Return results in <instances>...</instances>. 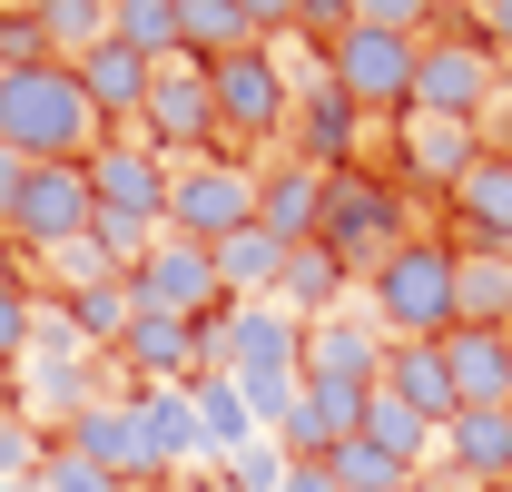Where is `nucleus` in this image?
I'll return each mask as SVG.
<instances>
[{"instance_id":"obj_2","label":"nucleus","mask_w":512,"mask_h":492,"mask_svg":"<svg viewBox=\"0 0 512 492\" xmlns=\"http://www.w3.org/2000/svg\"><path fill=\"white\" fill-rule=\"evenodd\" d=\"M365 306H375V325L394 345H444L453 325H463L453 315V237H404L365 276Z\"/></svg>"},{"instance_id":"obj_20","label":"nucleus","mask_w":512,"mask_h":492,"mask_svg":"<svg viewBox=\"0 0 512 492\" xmlns=\"http://www.w3.org/2000/svg\"><path fill=\"white\" fill-rule=\"evenodd\" d=\"M316 207H325V178L306 158H276V168H256V227L276 246H306L316 237Z\"/></svg>"},{"instance_id":"obj_16","label":"nucleus","mask_w":512,"mask_h":492,"mask_svg":"<svg viewBox=\"0 0 512 492\" xmlns=\"http://www.w3.org/2000/svg\"><path fill=\"white\" fill-rule=\"evenodd\" d=\"M60 443L79 453V463H99L109 483H128V492L158 483V463H148V443H138V414H128V394H99V404H89V414H79Z\"/></svg>"},{"instance_id":"obj_37","label":"nucleus","mask_w":512,"mask_h":492,"mask_svg":"<svg viewBox=\"0 0 512 492\" xmlns=\"http://www.w3.org/2000/svg\"><path fill=\"white\" fill-rule=\"evenodd\" d=\"M434 10H444V0H355V20H365V30H404V40H424V30H434Z\"/></svg>"},{"instance_id":"obj_4","label":"nucleus","mask_w":512,"mask_h":492,"mask_svg":"<svg viewBox=\"0 0 512 492\" xmlns=\"http://www.w3.org/2000/svg\"><path fill=\"white\" fill-rule=\"evenodd\" d=\"M375 394H384V345L355 315H316V325H306V404H316L335 433H355Z\"/></svg>"},{"instance_id":"obj_1","label":"nucleus","mask_w":512,"mask_h":492,"mask_svg":"<svg viewBox=\"0 0 512 492\" xmlns=\"http://www.w3.org/2000/svg\"><path fill=\"white\" fill-rule=\"evenodd\" d=\"M109 128L89 109L79 69L69 60H30V69H0V148H20L30 168H60V158H89Z\"/></svg>"},{"instance_id":"obj_31","label":"nucleus","mask_w":512,"mask_h":492,"mask_svg":"<svg viewBox=\"0 0 512 492\" xmlns=\"http://www.w3.org/2000/svg\"><path fill=\"white\" fill-rule=\"evenodd\" d=\"M109 40L138 60H188L178 50V0H109Z\"/></svg>"},{"instance_id":"obj_43","label":"nucleus","mask_w":512,"mask_h":492,"mask_svg":"<svg viewBox=\"0 0 512 492\" xmlns=\"http://www.w3.org/2000/svg\"><path fill=\"white\" fill-rule=\"evenodd\" d=\"M276 492H345V483H335L325 463H286V483H276Z\"/></svg>"},{"instance_id":"obj_47","label":"nucleus","mask_w":512,"mask_h":492,"mask_svg":"<svg viewBox=\"0 0 512 492\" xmlns=\"http://www.w3.org/2000/svg\"><path fill=\"white\" fill-rule=\"evenodd\" d=\"M0 492H40V473H30V483H0Z\"/></svg>"},{"instance_id":"obj_10","label":"nucleus","mask_w":512,"mask_h":492,"mask_svg":"<svg viewBox=\"0 0 512 492\" xmlns=\"http://www.w3.org/2000/svg\"><path fill=\"white\" fill-rule=\"evenodd\" d=\"M503 99V60L463 30H424L414 40V109H444V119H493Z\"/></svg>"},{"instance_id":"obj_21","label":"nucleus","mask_w":512,"mask_h":492,"mask_svg":"<svg viewBox=\"0 0 512 492\" xmlns=\"http://www.w3.org/2000/svg\"><path fill=\"white\" fill-rule=\"evenodd\" d=\"M384 394H394V404H414V414H424L434 433H444L453 414H463V394H453L444 345H384Z\"/></svg>"},{"instance_id":"obj_22","label":"nucleus","mask_w":512,"mask_h":492,"mask_svg":"<svg viewBox=\"0 0 512 492\" xmlns=\"http://www.w3.org/2000/svg\"><path fill=\"white\" fill-rule=\"evenodd\" d=\"M453 315L512 335V246H453Z\"/></svg>"},{"instance_id":"obj_35","label":"nucleus","mask_w":512,"mask_h":492,"mask_svg":"<svg viewBox=\"0 0 512 492\" xmlns=\"http://www.w3.org/2000/svg\"><path fill=\"white\" fill-rule=\"evenodd\" d=\"M50 443H60V433H40L30 414H0V483H30V473L50 463Z\"/></svg>"},{"instance_id":"obj_11","label":"nucleus","mask_w":512,"mask_h":492,"mask_svg":"<svg viewBox=\"0 0 512 492\" xmlns=\"http://www.w3.org/2000/svg\"><path fill=\"white\" fill-rule=\"evenodd\" d=\"M89 197H99V217L168 227V158H158L138 128H109V138L89 148Z\"/></svg>"},{"instance_id":"obj_48","label":"nucleus","mask_w":512,"mask_h":492,"mask_svg":"<svg viewBox=\"0 0 512 492\" xmlns=\"http://www.w3.org/2000/svg\"><path fill=\"white\" fill-rule=\"evenodd\" d=\"M503 492H512V483H503Z\"/></svg>"},{"instance_id":"obj_32","label":"nucleus","mask_w":512,"mask_h":492,"mask_svg":"<svg viewBox=\"0 0 512 492\" xmlns=\"http://www.w3.org/2000/svg\"><path fill=\"white\" fill-rule=\"evenodd\" d=\"M30 315H40V296H30V256L0 237V365L30 355Z\"/></svg>"},{"instance_id":"obj_38","label":"nucleus","mask_w":512,"mask_h":492,"mask_svg":"<svg viewBox=\"0 0 512 492\" xmlns=\"http://www.w3.org/2000/svg\"><path fill=\"white\" fill-rule=\"evenodd\" d=\"M40 492H128V483H109L99 463H79L69 443H50V463H40Z\"/></svg>"},{"instance_id":"obj_5","label":"nucleus","mask_w":512,"mask_h":492,"mask_svg":"<svg viewBox=\"0 0 512 492\" xmlns=\"http://www.w3.org/2000/svg\"><path fill=\"white\" fill-rule=\"evenodd\" d=\"M414 237V217H404V197L375 178V168H335L325 178V207H316V246H335L355 276H375L394 246Z\"/></svg>"},{"instance_id":"obj_23","label":"nucleus","mask_w":512,"mask_h":492,"mask_svg":"<svg viewBox=\"0 0 512 492\" xmlns=\"http://www.w3.org/2000/svg\"><path fill=\"white\" fill-rule=\"evenodd\" d=\"M453 217H463V246H512V148L473 158V178L453 187Z\"/></svg>"},{"instance_id":"obj_45","label":"nucleus","mask_w":512,"mask_h":492,"mask_svg":"<svg viewBox=\"0 0 512 492\" xmlns=\"http://www.w3.org/2000/svg\"><path fill=\"white\" fill-rule=\"evenodd\" d=\"M0 414H20V365H0Z\"/></svg>"},{"instance_id":"obj_40","label":"nucleus","mask_w":512,"mask_h":492,"mask_svg":"<svg viewBox=\"0 0 512 492\" xmlns=\"http://www.w3.org/2000/svg\"><path fill=\"white\" fill-rule=\"evenodd\" d=\"M237 10H247L256 40H286V30H296V0H237Z\"/></svg>"},{"instance_id":"obj_33","label":"nucleus","mask_w":512,"mask_h":492,"mask_svg":"<svg viewBox=\"0 0 512 492\" xmlns=\"http://www.w3.org/2000/svg\"><path fill=\"white\" fill-rule=\"evenodd\" d=\"M30 20H40V40L79 60V50H99L109 40V0H30Z\"/></svg>"},{"instance_id":"obj_27","label":"nucleus","mask_w":512,"mask_h":492,"mask_svg":"<svg viewBox=\"0 0 512 492\" xmlns=\"http://www.w3.org/2000/svg\"><path fill=\"white\" fill-rule=\"evenodd\" d=\"M188 394H197V443H207V463H237V453L256 443V414H247V394H237L227 374H197Z\"/></svg>"},{"instance_id":"obj_44","label":"nucleus","mask_w":512,"mask_h":492,"mask_svg":"<svg viewBox=\"0 0 512 492\" xmlns=\"http://www.w3.org/2000/svg\"><path fill=\"white\" fill-rule=\"evenodd\" d=\"M414 492H473V483H463V473H444V463H434V473H414Z\"/></svg>"},{"instance_id":"obj_39","label":"nucleus","mask_w":512,"mask_h":492,"mask_svg":"<svg viewBox=\"0 0 512 492\" xmlns=\"http://www.w3.org/2000/svg\"><path fill=\"white\" fill-rule=\"evenodd\" d=\"M30 60H60V50L40 40V20H30V10H0V69H30Z\"/></svg>"},{"instance_id":"obj_7","label":"nucleus","mask_w":512,"mask_h":492,"mask_svg":"<svg viewBox=\"0 0 512 492\" xmlns=\"http://www.w3.org/2000/svg\"><path fill=\"white\" fill-rule=\"evenodd\" d=\"M89 217H99V197H89V158H60V168H30V187H20V207H10L0 237L20 246L30 266H50V256H69V246L89 237Z\"/></svg>"},{"instance_id":"obj_34","label":"nucleus","mask_w":512,"mask_h":492,"mask_svg":"<svg viewBox=\"0 0 512 492\" xmlns=\"http://www.w3.org/2000/svg\"><path fill=\"white\" fill-rule=\"evenodd\" d=\"M325 473H335L345 492H414V473H404L384 443H365V433H345V443L325 453Z\"/></svg>"},{"instance_id":"obj_41","label":"nucleus","mask_w":512,"mask_h":492,"mask_svg":"<svg viewBox=\"0 0 512 492\" xmlns=\"http://www.w3.org/2000/svg\"><path fill=\"white\" fill-rule=\"evenodd\" d=\"M20 187H30V158H20V148H0V227H10V207H20Z\"/></svg>"},{"instance_id":"obj_17","label":"nucleus","mask_w":512,"mask_h":492,"mask_svg":"<svg viewBox=\"0 0 512 492\" xmlns=\"http://www.w3.org/2000/svg\"><path fill=\"white\" fill-rule=\"evenodd\" d=\"M444 473H463L473 492L512 483V404H463L444 424Z\"/></svg>"},{"instance_id":"obj_36","label":"nucleus","mask_w":512,"mask_h":492,"mask_svg":"<svg viewBox=\"0 0 512 492\" xmlns=\"http://www.w3.org/2000/svg\"><path fill=\"white\" fill-rule=\"evenodd\" d=\"M217 473H227V492H276V483H286V443H276V433H256L247 453H237V463H217Z\"/></svg>"},{"instance_id":"obj_13","label":"nucleus","mask_w":512,"mask_h":492,"mask_svg":"<svg viewBox=\"0 0 512 492\" xmlns=\"http://www.w3.org/2000/svg\"><path fill=\"white\" fill-rule=\"evenodd\" d=\"M394 158H404V178L453 197V187L473 178V158H483V119H444V109H404L394 119Z\"/></svg>"},{"instance_id":"obj_26","label":"nucleus","mask_w":512,"mask_h":492,"mask_svg":"<svg viewBox=\"0 0 512 492\" xmlns=\"http://www.w3.org/2000/svg\"><path fill=\"white\" fill-rule=\"evenodd\" d=\"M60 306H69V325H79L99 355H119L128 325H138V286H128V276H79V286H60Z\"/></svg>"},{"instance_id":"obj_14","label":"nucleus","mask_w":512,"mask_h":492,"mask_svg":"<svg viewBox=\"0 0 512 492\" xmlns=\"http://www.w3.org/2000/svg\"><path fill=\"white\" fill-rule=\"evenodd\" d=\"M355 128H365V109L335 89V79H306L296 89V119H286V158H306L316 178H335V168H355Z\"/></svg>"},{"instance_id":"obj_9","label":"nucleus","mask_w":512,"mask_h":492,"mask_svg":"<svg viewBox=\"0 0 512 492\" xmlns=\"http://www.w3.org/2000/svg\"><path fill=\"white\" fill-rule=\"evenodd\" d=\"M138 138L178 168V158H217V89H207V60H158L148 79V109H138Z\"/></svg>"},{"instance_id":"obj_25","label":"nucleus","mask_w":512,"mask_h":492,"mask_svg":"<svg viewBox=\"0 0 512 492\" xmlns=\"http://www.w3.org/2000/svg\"><path fill=\"white\" fill-rule=\"evenodd\" d=\"M444 365H453V394H463V404H512V335H493V325H453Z\"/></svg>"},{"instance_id":"obj_29","label":"nucleus","mask_w":512,"mask_h":492,"mask_svg":"<svg viewBox=\"0 0 512 492\" xmlns=\"http://www.w3.org/2000/svg\"><path fill=\"white\" fill-rule=\"evenodd\" d=\"M365 443H384V453H394V463H404V473H434V463H444V433L424 424V414H414V404H394V394H375V404H365Z\"/></svg>"},{"instance_id":"obj_46","label":"nucleus","mask_w":512,"mask_h":492,"mask_svg":"<svg viewBox=\"0 0 512 492\" xmlns=\"http://www.w3.org/2000/svg\"><path fill=\"white\" fill-rule=\"evenodd\" d=\"M493 60H503V109H512V50H493Z\"/></svg>"},{"instance_id":"obj_28","label":"nucleus","mask_w":512,"mask_h":492,"mask_svg":"<svg viewBox=\"0 0 512 492\" xmlns=\"http://www.w3.org/2000/svg\"><path fill=\"white\" fill-rule=\"evenodd\" d=\"M217 256V286H227V306H247V296H276V276H286V246L266 237V227H237L227 246H207Z\"/></svg>"},{"instance_id":"obj_30","label":"nucleus","mask_w":512,"mask_h":492,"mask_svg":"<svg viewBox=\"0 0 512 492\" xmlns=\"http://www.w3.org/2000/svg\"><path fill=\"white\" fill-rule=\"evenodd\" d=\"M178 50L188 60H227V50H256V30L237 0H178Z\"/></svg>"},{"instance_id":"obj_42","label":"nucleus","mask_w":512,"mask_h":492,"mask_svg":"<svg viewBox=\"0 0 512 492\" xmlns=\"http://www.w3.org/2000/svg\"><path fill=\"white\" fill-rule=\"evenodd\" d=\"M473 20H483V50H512V0H473Z\"/></svg>"},{"instance_id":"obj_15","label":"nucleus","mask_w":512,"mask_h":492,"mask_svg":"<svg viewBox=\"0 0 512 492\" xmlns=\"http://www.w3.org/2000/svg\"><path fill=\"white\" fill-rule=\"evenodd\" d=\"M109 365H119L128 384H197V374H207V325H188V315H138Z\"/></svg>"},{"instance_id":"obj_19","label":"nucleus","mask_w":512,"mask_h":492,"mask_svg":"<svg viewBox=\"0 0 512 492\" xmlns=\"http://www.w3.org/2000/svg\"><path fill=\"white\" fill-rule=\"evenodd\" d=\"M79 89H89V109H99V128H138V109H148V79H158V60H138V50H119V40H99V50H79Z\"/></svg>"},{"instance_id":"obj_8","label":"nucleus","mask_w":512,"mask_h":492,"mask_svg":"<svg viewBox=\"0 0 512 492\" xmlns=\"http://www.w3.org/2000/svg\"><path fill=\"white\" fill-rule=\"evenodd\" d=\"M316 69L365 119H404V109H414V40H404V30H365V20H355L345 40H325Z\"/></svg>"},{"instance_id":"obj_3","label":"nucleus","mask_w":512,"mask_h":492,"mask_svg":"<svg viewBox=\"0 0 512 492\" xmlns=\"http://www.w3.org/2000/svg\"><path fill=\"white\" fill-rule=\"evenodd\" d=\"M207 89H217V138H237V148H276L286 158V119H296V79L286 60L256 40V50H227V60H207Z\"/></svg>"},{"instance_id":"obj_12","label":"nucleus","mask_w":512,"mask_h":492,"mask_svg":"<svg viewBox=\"0 0 512 492\" xmlns=\"http://www.w3.org/2000/svg\"><path fill=\"white\" fill-rule=\"evenodd\" d=\"M128 286H138V315H188V325H207V315L227 306L217 256H207L197 237H158L138 266H128Z\"/></svg>"},{"instance_id":"obj_24","label":"nucleus","mask_w":512,"mask_h":492,"mask_svg":"<svg viewBox=\"0 0 512 492\" xmlns=\"http://www.w3.org/2000/svg\"><path fill=\"white\" fill-rule=\"evenodd\" d=\"M345 286H355V266H345L335 246H316V237H306V246H286V276H276V306L316 325V315H345Z\"/></svg>"},{"instance_id":"obj_18","label":"nucleus","mask_w":512,"mask_h":492,"mask_svg":"<svg viewBox=\"0 0 512 492\" xmlns=\"http://www.w3.org/2000/svg\"><path fill=\"white\" fill-rule=\"evenodd\" d=\"M128 414H138V443H148L158 473L207 463V443H197V394H188V384H128Z\"/></svg>"},{"instance_id":"obj_6","label":"nucleus","mask_w":512,"mask_h":492,"mask_svg":"<svg viewBox=\"0 0 512 492\" xmlns=\"http://www.w3.org/2000/svg\"><path fill=\"white\" fill-rule=\"evenodd\" d=\"M237 227H256V168L247 158H178L168 168V237H197V246H227Z\"/></svg>"}]
</instances>
